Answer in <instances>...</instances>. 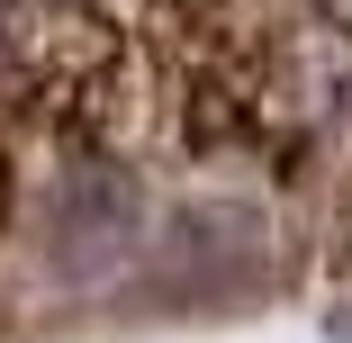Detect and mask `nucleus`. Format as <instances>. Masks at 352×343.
Listing matches in <instances>:
<instances>
[{
	"instance_id": "20e7f679",
	"label": "nucleus",
	"mask_w": 352,
	"mask_h": 343,
	"mask_svg": "<svg viewBox=\"0 0 352 343\" xmlns=\"http://www.w3.org/2000/svg\"><path fill=\"white\" fill-rule=\"evenodd\" d=\"M0 73H10V27H0Z\"/></svg>"
},
{
	"instance_id": "f03ea898",
	"label": "nucleus",
	"mask_w": 352,
	"mask_h": 343,
	"mask_svg": "<svg viewBox=\"0 0 352 343\" xmlns=\"http://www.w3.org/2000/svg\"><path fill=\"white\" fill-rule=\"evenodd\" d=\"M271 271V235L253 208H172L154 235V280L172 298H235Z\"/></svg>"
},
{
	"instance_id": "f257e3e1",
	"label": "nucleus",
	"mask_w": 352,
	"mask_h": 343,
	"mask_svg": "<svg viewBox=\"0 0 352 343\" xmlns=\"http://www.w3.org/2000/svg\"><path fill=\"white\" fill-rule=\"evenodd\" d=\"M145 235H154V208L126 163H73L45 199V262L63 280H109L118 262H135Z\"/></svg>"
},
{
	"instance_id": "7ed1b4c3",
	"label": "nucleus",
	"mask_w": 352,
	"mask_h": 343,
	"mask_svg": "<svg viewBox=\"0 0 352 343\" xmlns=\"http://www.w3.org/2000/svg\"><path fill=\"white\" fill-rule=\"evenodd\" d=\"M325 334H334V343H352V298H343V307H325Z\"/></svg>"
}]
</instances>
